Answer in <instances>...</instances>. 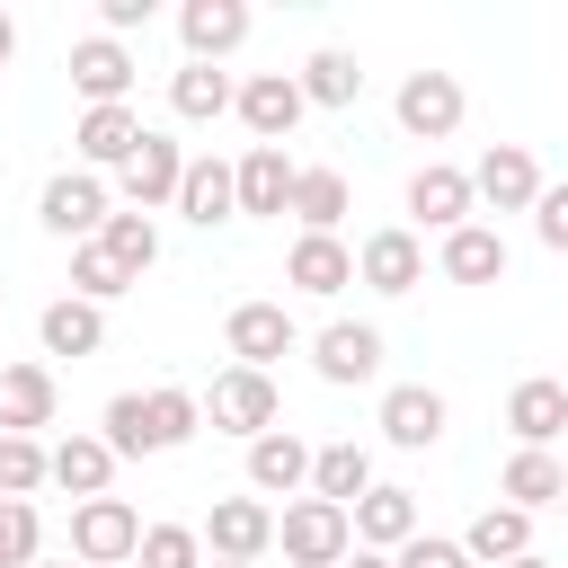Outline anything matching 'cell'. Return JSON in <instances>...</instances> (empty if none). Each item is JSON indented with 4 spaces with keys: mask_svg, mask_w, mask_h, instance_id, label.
Here are the masks:
<instances>
[{
    "mask_svg": "<svg viewBox=\"0 0 568 568\" xmlns=\"http://www.w3.org/2000/svg\"><path fill=\"white\" fill-rule=\"evenodd\" d=\"M36 541H44V515L27 497H0V568H36Z\"/></svg>",
    "mask_w": 568,
    "mask_h": 568,
    "instance_id": "obj_39",
    "label": "cell"
},
{
    "mask_svg": "<svg viewBox=\"0 0 568 568\" xmlns=\"http://www.w3.org/2000/svg\"><path fill=\"white\" fill-rule=\"evenodd\" d=\"M408 541H417V497L373 479V488L355 497V550H382V559H390V550H408Z\"/></svg>",
    "mask_w": 568,
    "mask_h": 568,
    "instance_id": "obj_19",
    "label": "cell"
},
{
    "mask_svg": "<svg viewBox=\"0 0 568 568\" xmlns=\"http://www.w3.org/2000/svg\"><path fill=\"white\" fill-rule=\"evenodd\" d=\"M302 106H311V98H302V80H293V71H257V80H240V106H231V115H240L257 142H275V151H284V133L302 124Z\"/></svg>",
    "mask_w": 568,
    "mask_h": 568,
    "instance_id": "obj_13",
    "label": "cell"
},
{
    "mask_svg": "<svg viewBox=\"0 0 568 568\" xmlns=\"http://www.w3.org/2000/svg\"><path fill=\"white\" fill-rule=\"evenodd\" d=\"M133 27H151V0H98V36H133Z\"/></svg>",
    "mask_w": 568,
    "mask_h": 568,
    "instance_id": "obj_42",
    "label": "cell"
},
{
    "mask_svg": "<svg viewBox=\"0 0 568 568\" xmlns=\"http://www.w3.org/2000/svg\"><path fill=\"white\" fill-rule=\"evenodd\" d=\"M293 186H302V169L275 142H248L240 151V213H293Z\"/></svg>",
    "mask_w": 568,
    "mask_h": 568,
    "instance_id": "obj_24",
    "label": "cell"
},
{
    "mask_svg": "<svg viewBox=\"0 0 568 568\" xmlns=\"http://www.w3.org/2000/svg\"><path fill=\"white\" fill-rule=\"evenodd\" d=\"M36 222L53 231V240H98L106 231V178L98 169H62V178H44V195H36Z\"/></svg>",
    "mask_w": 568,
    "mask_h": 568,
    "instance_id": "obj_4",
    "label": "cell"
},
{
    "mask_svg": "<svg viewBox=\"0 0 568 568\" xmlns=\"http://www.w3.org/2000/svg\"><path fill=\"white\" fill-rule=\"evenodd\" d=\"M44 479H53V453H44L36 435H0V497H27V506H36Z\"/></svg>",
    "mask_w": 568,
    "mask_h": 568,
    "instance_id": "obj_36",
    "label": "cell"
},
{
    "mask_svg": "<svg viewBox=\"0 0 568 568\" xmlns=\"http://www.w3.org/2000/svg\"><path fill=\"white\" fill-rule=\"evenodd\" d=\"M444 426H453L444 390H426V382H390V390H382V444L426 453V444H444Z\"/></svg>",
    "mask_w": 568,
    "mask_h": 568,
    "instance_id": "obj_12",
    "label": "cell"
},
{
    "mask_svg": "<svg viewBox=\"0 0 568 568\" xmlns=\"http://www.w3.org/2000/svg\"><path fill=\"white\" fill-rule=\"evenodd\" d=\"M355 284H373V293H417V284H426V240H417L408 222L373 231V240L355 248Z\"/></svg>",
    "mask_w": 568,
    "mask_h": 568,
    "instance_id": "obj_10",
    "label": "cell"
},
{
    "mask_svg": "<svg viewBox=\"0 0 568 568\" xmlns=\"http://www.w3.org/2000/svg\"><path fill=\"white\" fill-rule=\"evenodd\" d=\"M133 568H204V532L195 524H142Z\"/></svg>",
    "mask_w": 568,
    "mask_h": 568,
    "instance_id": "obj_38",
    "label": "cell"
},
{
    "mask_svg": "<svg viewBox=\"0 0 568 568\" xmlns=\"http://www.w3.org/2000/svg\"><path fill=\"white\" fill-rule=\"evenodd\" d=\"M390 568H479L462 541H435V532H417L408 550H390Z\"/></svg>",
    "mask_w": 568,
    "mask_h": 568,
    "instance_id": "obj_40",
    "label": "cell"
},
{
    "mask_svg": "<svg viewBox=\"0 0 568 568\" xmlns=\"http://www.w3.org/2000/svg\"><path fill=\"white\" fill-rule=\"evenodd\" d=\"M462 550H470L479 568H506V559L532 550V515H524V506H479L470 532H462Z\"/></svg>",
    "mask_w": 568,
    "mask_h": 568,
    "instance_id": "obj_29",
    "label": "cell"
},
{
    "mask_svg": "<svg viewBox=\"0 0 568 568\" xmlns=\"http://www.w3.org/2000/svg\"><path fill=\"white\" fill-rule=\"evenodd\" d=\"M195 426H204V399L178 390V382H160V390H115V399H106V444H115V462L178 453Z\"/></svg>",
    "mask_w": 568,
    "mask_h": 568,
    "instance_id": "obj_1",
    "label": "cell"
},
{
    "mask_svg": "<svg viewBox=\"0 0 568 568\" xmlns=\"http://www.w3.org/2000/svg\"><path fill=\"white\" fill-rule=\"evenodd\" d=\"M346 568H390V559H382V550H355V559H346Z\"/></svg>",
    "mask_w": 568,
    "mask_h": 568,
    "instance_id": "obj_44",
    "label": "cell"
},
{
    "mask_svg": "<svg viewBox=\"0 0 568 568\" xmlns=\"http://www.w3.org/2000/svg\"><path fill=\"white\" fill-rule=\"evenodd\" d=\"M435 266H444L453 284H497V275H506V240H497L488 222H462V231L435 248Z\"/></svg>",
    "mask_w": 568,
    "mask_h": 568,
    "instance_id": "obj_30",
    "label": "cell"
},
{
    "mask_svg": "<svg viewBox=\"0 0 568 568\" xmlns=\"http://www.w3.org/2000/svg\"><path fill=\"white\" fill-rule=\"evenodd\" d=\"M532 231H541V248H559V257H568V186H541V204H532Z\"/></svg>",
    "mask_w": 568,
    "mask_h": 568,
    "instance_id": "obj_41",
    "label": "cell"
},
{
    "mask_svg": "<svg viewBox=\"0 0 568 568\" xmlns=\"http://www.w3.org/2000/svg\"><path fill=\"white\" fill-rule=\"evenodd\" d=\"M311 364H320V382L355 390V382L382 373V328H373V320H328V328L311 337Z\"/></svg>",
    "mask_w": 568,
    "mask_h": 568,
    "instance_id": "obj_11",
    "label": "cell"
},
{
    "mask_svg": "<svg viewBox=\"0 0 568 568\" xmlns=\"http://www.w3.org/2000/svg\"><path fill=\"white\" fill-rule=\"evenodd\" d=\"M222 346H231V364L266 373L275 355H293V311H284V302H240V311L222 320Z\"/></svg>",
    "mask_w": 568,
    "mask_h": 568,
    "instance_id": "obj_14",
    "label": "cell"
},
{
    "mask_svg": "<svg viewBox=\"0 0 568 568\" xmlns=\"http://www.w3.org/2000/svg\"><path fill=\"white\" fill-rule=\"evenodd\" d=\"M284 284L328 302V293H346V284H355V248H346L337 231H302V240L284 248Z\"/></svg>",
    "mask_w": 568,
    "mask_h": 568,
    "instance_id": "obj_17",
    "label": "cell"
},
{
    "mask_svg": "<svg viewBox=\"0 0 568 568\" xmlns=\"http://www.w3.org/2000/svg\"><path fill=\"white\" fill-rule=\"evenodd\" d=\"M204 550L257 568V559L275 550V506H266V497H213V515H204Z\"/></svg>",
    "mask_w": 568,
    "mask_h": 568,
    "instance_id": "obj_9",
    "label": "cell"
},
{
    "mask_svg": "<svg viewBox=\"0 0 568 568\" xmlns=\"http://www.w3.org/2000/svg\"><path fill=\"white\" fill-rule=\"evenodd\" d=\"M364 488H373V453H364L355 435L311 453V497H328V506H346V515H355V497H364Z\"/></svg>",
    "mask_w": 568,
    "mask_h": 568,
    "instance_id": "obj_28",
    "label": "cell"
},
{
    "mask_svg": "<svg viewBox=\"0 0 568 568\" xmlns=\"http://www.w3.org/2000/svg\"><path fill=\"white\" fill-rule=\"evenodd\" d=\"M204 417L222 426V435H275V417H284V399H275V373H248V364H231V373H213V390H204Z\"/></svg>",
    "mask_w": 568,
    "mask_h": 568,
    "instance_id": "obj_3",
    "label": "cell"
},
{
    "mask_svg": "<svg viewBox=\"0 0 568 568\" xmlns=\"http://www.w3.org/2000/svg\"><path fill=\"white\" fill-rule=\"evenodd\" d=\"M275 541H284L293 568H346V550H355V515L328 506V497H293V506L275 515Z\"/></svg>",
    "mask_w": 568,
    "mask_h": 568,
    "instance_id": "obj_2",
    "label": "cell"
},
{
    "mask_svg": "<svg viewBox=\"0 0 568 568\" xmlns=\"http://www.w3.org/2000/svg\"><path fill=\"white\" fill-rule=\"evenodd\" d=\"M36 568H62V559H36Z\"/></svg>",
    "mask_w": 568,
    "mask_h": 568,
    "instance_id": "obj_47",
    "label": "cell"
},
{
    "mask_svg": "<svg viewBox=\"0 0 568 568\" xmlns=\"http://www.w3.org/2000/svg\"><path fill=\"white\" fill-rule=\"evenodd\" d=\"M213 568H248V559H213Z\"/></svg>",
    "mask_w": 568,
    "mask_h": 568,
    "instance_id": "obj_46",
    "label": "cell"
},
{
    "mask_svg": "<svg viewBox=\"0 0 568 568\" xmlns=\"http://www.w3.org/2000/svg\"><path fill=\"white\" fill-rule=\"evenodd\" d=\"M169 106H178L186 124H213V115H231V106H240V89H231V71H222V62H186V71L169 80Z\"/></svg>",
    "mask_w": 568,
    "mask_h": 568,
    "instance_id": "obj_32",
    "label": "cell"
},
{
    "mask_svg": "<svg viewBox=\"0 0 568 568\" xmlns=\"http://www.w3.org/2000/svg\"><path fill=\"white\" fill-rule=\"evenodd\" d=\"M470 186H479L488 213H532V204H541V160H532L524 142H488V151L470 160Z\"/></svg>",
    "mask_w": 568,
    "mask_h": 568,
    "instance_id": "obj_7",
    "label": "cell"
},
{
    "mask_svg": "<svg viewBox=\"0 0 568 568\" xmlns=\"http://www.w3.org/2000/svg\"><path fill=\"white\" fill-rule=\"evenodd\" d=\"M71 89H80L89 106H124V89H133V53H124L115 36H80V44H71Z\"/></svg>",
    "mask_w": 568,
    "mask_h": 568,
    "instance_id": "obj_21",
    "label": "cell"
},
{
    "mask_svg": "<svg viewBox=\"0 0 568 568\" xmlns=\"http://www.w3.org/2000/svg\"><path fill=\"white\" fill-rule=\"evenodd\" d=\"M142 142H151V124H142L133 106H89V115L71 124V151H80V169H124Z\"/></svg>",
    "mask_w": 568,
    "mask_h": 568,
    "instance_id": "obj_16",
    "label": "cell"
},
{
    "mask_svg": "<svg viewBox=\"0 0 568 568\" xmlns=\"http://www.w3.org/2000/svg\"><path fill=\"white\" fill-rule=\"evenodd\" d=\"M178 213L195 222V231H213V222H231L240 213V160H186V186H178Z\"/></svg>",
    "mask_w": 568,
    "mask_h": 568,
    "instance_id": "obj_22",
    "label": "cell"
},
{
    "mask_svg": "<svg viewBox=\"0 0 568 568\" xmlns=\"http://www.w3.org/2000/svg\"><path fill=\"white\" fill-rule=\"evenodd\" d=\"M53 373L44 364H9L0 373V435H36V426H53Z\"/></svg>",
    "mask_w": 568,
    "mask_h": 568,
    "instance_id": "obj_25",
    "label": "cell"
},
{
    "mask_svg": "<svg viewBox=\"0 0 568 568\" xmlns=\"http://www.w3.org/2000/svg\"><path fill=\"white\" fill-rule=\"evenodd\" d=\"M293 80H302V98H311V106H355V98H364V71H355V53H346V44H320Z\"/></svg>",
    "mask_w": 568,
    "mask_h": 568,
    "instance_id": "obj_33",
    "label": "cell"
},
{
    "mask_svg": "<svg viewBox=\"0 0 568 568\" xmlns=\"http://www.w3.org/2000/svg\"><path fill=\"white\" fill-rule=\"evenodd\" d=\"M71 550H80L89 568H133L142 515H133L124 497H89V506H71Z\"/></svg>",
    "mask_w": 568,
    "mask_h": 568,
    "instance_id": "obj_5",
    "label": "cell"
},
{
    "mask_svg": "<svg viewBox=\"0 0 568 568\" xmlns=\"http://www.w3.org/2000/svg\"><path fill=\"white\" fill-rule=\"evenodd\" d=\"M390 115H399L408 142H444V133H462V80L453 71H408L399 98H390Z\"/></svg>",
    "mask_w": 568,
    "mask_h": 568,
    "instance_id": "obj_6",
    "label": "cell"
},
{
    "mask_svg": "<svg viewBox=\"0 0 568 568\" xmlns=\"http://www.w3.org/2000/svg\"><path fill=\"white\" fill-rule=\"evenodd\" d=\"M9 53H18V27H9V9H0V80H9Z\"/></svg>",
    "mask_w": 568,
    "mask_h": 568,
    "instance_id": "obj_43",
    "label": "cell"
},
{
    "mask_svg": "<svg viewBox=\"0 0 568 568\" xmlns=\"http://www.w3.org/2000/svg\"><path fill=\"white\" fill-rule=\"evenodd\" d=\"M115 186L133 195V213H151V204H178V186H186V151L169 142V133H151L124 169H115Z\"/></svg>",
    "mask_w": 568,
    "mask_h": 568,
    "instance_id": "obj_18",
    "label": "cell"
},
{
    "mask_svg": "<svg viewBox=\"0 0 568 568\" xmlns=\"http://www.w3.org/2000/svg\"><path fill=\"white\" fill-rule=\"evenodd\" d=\"M71 293H80V302H98V311H106V302H115V293H133V275H124V266H115V257H106V248H98V240H80V248H71Z\"/></svg>",
    "mask_w": 568,
    "mask_h": 568,
    "instance_id": "obj_37",
    "label": "cell"
},
{
    "mask_svg": "<svg viewBox=\"0 0 568 568\" xmlns=\"http://www.w3.org/2000/svg\"><path fill=\"white\" fill-rule=\"evenodd\" d=\"M36 337H44V355H98V346H106V311L80 302V293H62V302H44Z\"/></svg>",
    "mask_w": 568,
    "mask_h": 568,
    "instance_id": "obj_26",
    "label": "cell"
},
{
    "mask_svg": "<svg viewBox=\"0 0 568 568\" xmlns=\"http://www.w3.org/2000/svg\"><path fill=\"white\" fill-rule=\"evenodd\" d=\"M106 479H115V444L106 435H62L53 444V488H71L89 506V497H106Z\"/></svg>",
    "mask_w": 568,
    "mask_h": 568,
    "instance_id": "obj_27",
    "label": "cell"
},
{
    "mask_svg": "<svg viewBox=\"0 0 568 568\" xmlns=\"http://www.w3.org/2000/svg\"><path fill=\"white\" fill-rule=\"evenodd\" d=\"M506 568H550V559H541V550H524V559H506Z\"/></svg>",
    "mask_w": 568,
    "mask_h": 568,
    "instance_id": "obj_45",
    "label": "cell"
},
{
    "mask_svg": "<svg viewBox=\"0 0 568 568\" xmlns=\"http://www.w3.org/2000/svg\"><path fill=\"white\" fill-rule=\"evenodd\" d=\"M506 426H515L524 453H550V444L568 435V382H550V373L515 382V390H506Z\"/></svg>",
    "mask_w": 568,
    "mask_h": 568,
    "instance_id": "obj_15",
    "label": "cell"
},
{
    "mask_svg": "<svg viewBox=\"0 0 568 568\" xmlns=\"http://www.w3.org/2000/svg\"><path fill=\"white\" fill-rule=\"evenodd\" d=\"M497 497H506V506H524V515L559 506V497H568V470H559V453H524V444H515V462H506Z\"/></svg>",
    "mask_w": 568,
    "mask_h": 568,
    "instance_id": "obj_31",
    "label": "cell"
},
{
    "mask_svg": "<svg viewBox=\"0 0 568 568\" xmlns=\"http://www.w3.org/2000/svg\"><path fill=\"white\" fill-rule=\"evenodd\" d=\"M559 515H568V497H559Z\"/></svg>",
    "mask_w": 568,
    "mask_h": 568,
    "instance_id": "obj_48",
    "label": "cell"
},
{
    "mask_svg": "<svg viewBox=\"0 0 568 568\" xmlns=\"http://www.w3.org/2000/svg\"><path fill=\"white\" fill-rule=\"evenodd\" d=\"M346 169H302V186H293V222L302 231H337L346 222Z\"/></svg>",
    "mask_w": 568,
    "mask_h": 568,
    "instance_id": "obj_34",
    "label": "cell"
},
{
    "mask_svg": "<svg viewBox=\"0 0 568 568\" xmlns=\"http://www.w3.org/2000/svg\"><path fill=\"white\" fill-rule=\"evenodd\" d=\"M408 213H417V231H462L470 213H479V186H470V169H453V160H426L417 178H408Z\"/></svg>",
    "mask_w": 568,
    "mask_h": 568,
    "instance_id": "obj_8",
    "label": "cell"
},
{
    "mask_svg": "<svg viewBox=\"0 0 568 568\" xmlns=\"http://www.w3.org/2000/svg\"><path fill=\"white\" fill-rule=\"evenodd\" d=\"M98 248L142 284V266H160V231H151V213H106V231H98Z\"/></svg>",
    "mask_w": 568,
    "mask_h": 568,
    "instance_id": "obj_35",
    "label": "cell"
},
{
    "mask_svg": "<svg viewBox=\"0 0 568 568\" xmlns=\"http://www.w3.org/2000/svg\"><path fill=\"white\" fill-rule=\"evenodd\" d=\"M302 488H311V444L284 435V426L257 435L248 444V497H302Z\"/></svg>",
    "mask_w": 568,
    "mask_h": 568,
    "instance_id": "obj_23",
    "label": "cell"
},
{
    "mask_svg": "<svg viewBox=\"0 0 568 568\" xmlns=\"http://www.w3.org/2000/svg\"><path fill=\"white\" fill-rule=\"evenodd\" d=\"M178 36H186V62H222L248 44V9L240 0H186L178 9Z\"/></svg>",
    "mask_w": 568,
    "mask_h": 568,
    "instance_id": "obj_20",
    "label": "cell"
}]
</instances>
